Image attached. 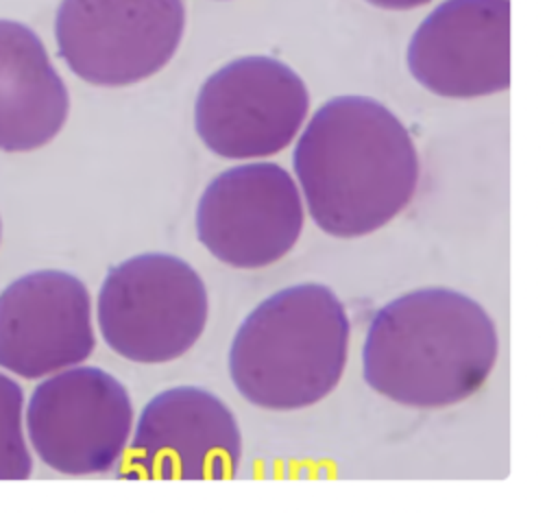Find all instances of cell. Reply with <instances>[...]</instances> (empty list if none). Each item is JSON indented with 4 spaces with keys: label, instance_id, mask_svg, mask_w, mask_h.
I'll use <instances>...</instances> for the list:
<instances>
[{
    "label": "cell",
    "instance_id": "1",
    "mask_svg": "<svg viewBox=\"0 0 558 517\" xmlns=\"http://www.w3.org/2000/svg\"><path fill=\"white\" fill-rule=\"evenodd\" d=\"M292 166L312 220L333 238L368 236L414 199L421 164L405 124L379 100L336 96L303 129Z\"/></svg>",
    "mask_w": 558,
    "mask_h": 517
},
{
    "label": "cell",
    "instance_id": "2",
    "mask_svg": "<svg viewBox=\"0 0 558 517\" xmlns=\"http://www.w3.org/2000/svg\"><path fill=\"white\" fill-rule=\"evenodd\" d=\"M497 353L490 314L458 290L429 286L375 312L362 347V375L395 404L449 408L484 386Z\"/></svg>",
    "mask_w": 558,
    "mask_h": 517
},
{
    "label": "cell",
    "instance_id": "3",
    "mask_svg": "<svg viewBox=\"0 0 558 517\" xmlns=\"http://www.w3.org/2000/svg\"><path fill=\"white\" fill-rule=\"evenodd\" d=\"M351 323L338 294L314 281L264 299L238 327L229 373L238 393L264 410H301L342 380Z\"/></svg>",
    "mask_w": 558,
    "mask_h": 517
},
{
    "label": "cell",
    "instance_id": "4",
    "mask_svg": "<svg viewBox=\"0 0 558 517\" xmlns=\"http://www.w3.org/2000/svg\"><path fill=\"white\" fill-rule=\"evenodd\" d=\"M96 318L109 349L140 364L187 353L205 332L209 294L201 275L170 253L116 264L98 290Z\"/></svg>",
    "mask_w": 558,
    "mask_h": 517
},
{
    "label": "cell",
    "instance_id": "5",
    "mask_svg": "<svg viewBox=\"0 0 558 517\" xmlns=\"http://www.w3.org/2000/svg\"><path fill=\"white\" fill-rule=\"evenodd\" d=\"M183 33V0H63L54 24L68 68L100 87L135 85L161 72Z\"/></svg>",
    "mask_w": 558,
    "mask_h": 517
},
{
    "label": "cell",
    "instance_id": "6",
    "mask_svg": "<svg viewBox=\"0 0 558 517\" xmlns=\"http://www.w3.org/2000/svg\"><path fill=\"white\" fill-rule=\"evenodd\" d=\"M307 111V87L288 63L248 55L203 81L194 127L203 144L220 157L262 159L292 144Z\"/></svg>",
    "mask_w": 558,
    "mask_h": 517
},
{
    "label": "cell",
    "instance_id": "7",
    "mask_svg": "<svg viewBox=\"0 0 558 517\" xmlns=\"http://www.w3.org/2000/svg\"><path fill=\"white\" fill-rule=\"evenodd\" d=\"M133 404L120 380L98 366H70L44 380L26 410L37 456L65 476L111 471L133 434Z\"/></svg>",
    "mask_w": 558,
    "mask_h": 517
},
{
    "label": "cell",
    "instance_id": "8",
    "mask_svg": "<svg viewBox=\"0 0 558 517\" xmlns=\"http://www.w3.org/2000/svg\"><path fill=\"white\" fill-rule=\"evenodd\" d=\"M305 205L292 175L255 161L220 172L196 207V236L222 264L264 268L286 257L301 238Z\"/></svg>",
    "mask_w": 558,
    "mask_h": 517
},
{
    "label": "cell",
    "instance_id": "9",
    "mask_svg": "<svg viewBox=\"0 0 558 517\" xmlns=\"http://www.w3.org/2000/svg\"><path fill=\"white\" fill-rule=\"evenodd\" d=\"M126 449L124 478L229 480L240 467L242 432L220 397L174 386L144 406Z\"/></svg>",
    "mask_w": 558,
    "mask_h": 517
},
{
    "label": "cell",
    "instance_id": "10",
    "mask_svg": "<svg viewBox=\"0 0 558 517\" xmlns=\"http://www.w3.org/2000/svg\"><path fill=\"white\" fill-rule=\"evenodd\" d=\"M408 68L445 98H480L510 87V0H445L414 31Z\"/></svg>",
    "mask_w": 558,
    "mask_h": 517
},
{
    "label": "cell",
    "instance_id": "11",
    "mask_svg": "<svg viewBox=\"0 0 558 517\" xmlns=\"http://www.w3.org/2000/svg\"><path fill=\"white\" fill-rule=\"evenodd\" d=\"M96 347L85 284L63 270H35L0 292V366L37 380L83 364Z\"/></svg>",
    "mask_w": 558,
    "mask_h": 517
},
{
    "label": "cell",
    "instance_id": "12",
    "mask_svg": "<svg viewBox=\"0 0 558 517\" xmlns=\"http://www.w3.org/2000/svg\"><path fill=\"white\" fill-rule=\"evenodd\" d=\"M68 111L65 83L41 39L17 22L0 20V148L24 153L48 144Z\"/></svg>",
    "mask_w": 558,
    "mask_h": 517
},
{
    "label": "cell",
    "instance_id": "13",
    "mask_svg": "<svg viewBox=\"0 0 558 517\" xmlns=\"http://www.w3.org/2000/svg\"><path fill=\"white\" fill-rule=\"evenodd\" d=\"M22 388L0 373V480H24L33 471L22 428Z\"/></svg>",
    "mask_w": 558,
    "mask_h": 517
},
{
    "label": "cell",
    "instance_id": "14",
    "mask_svg": "<svg viewBox=\"0 0 558 517\" xmlns=\"http://www.w3.org/2000/svg\"><path fill=\"white\" fill-rule=\"evenodd\" d=\"M366 2L373 7H379V9H388V11H408V9L423 7L432 0H366Z\"/></svg>",
    "mask_w": 558,
    "mask_h": 517
},
{
    "label": "cell",
    "instance_id": "15",
    "mask_svg": "<svg viewBox=\"0 0 558 517\" xmlns=\"http://www.w3.org/2000/svg\"><path fill=\"white\" fill-rule=\"evenodd\" d=\"M0 236H2V223H0Z\"/></svg>",
    "mask_w": 558,
    "mask_h": 517
}]
</instances>
